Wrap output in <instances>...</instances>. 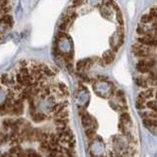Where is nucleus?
I'll return each instance as SVG.
<instances>
[{"label":"nucleus","mask_w":157,"mask_h":157,"mask_svg":"<svg viewBox=\"0 0 157 157\" xmlns=\"http://www.w3.org/2000/svg\"><path fill=\"white\" fill-rule=\"evenodd\" d=\"M126 26L116 0H72L61 18L54 47L69 72L106 68L125 42Z\"/></svg>","instance_id":"f257e3e1"},{"label":"nucleus","mask_w":157,"mask_h":157,"mask_svg":"<svg viewBox=\"0 0 157 157\" xmlns=\"http://www.w3.org/2000/svg\"><path fill=\"white\" fill-rule=\"evenodd\" d=\"M76 104L88 155L140 154L136 124L125 92L115 82L104 76L82 78Z\"/></svg>","instance_id":"f03ea898"},{"label":"nucleus","mask_w":157,"mask_h":157,"mask_svg":"<svg viewBox=\"0 0 157 157\" xmlns=\"http://www.w3.org/2000/svg\"><path fill=\"white\" fill-rule=\"evenodd\" d=\"M136 104L144 127L157 135V3L141 15L132 43Z\"/></svg>","instance_id":"7ed1b4c3"},{"label":"nucleus","mask_w":157,"mask_h":157,"mask_svg":"<svg viewBox=\"0 0 157 157\" xmlns=\"http://www.w3.org/2000/svg\"><path fill=\"white\" fill-rule=\"evenodd\" d=\"M7 3H8V0H0V8L3 6H6Z\"/></svg>","instance_id":"20e7f679"}]
</instances>
